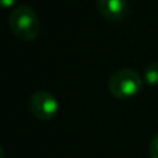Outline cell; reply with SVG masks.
Returning a JSON list of instances; mask_svg holds the SVG:
<instances>
[{
  "mask_svg": "<svg viewBox=\"0 0 158 158\" xmlns=\"http://www.w3.org/2000/svg\"><path fill=\"white\" fill-rule=\"evenodd\" d=\"M143 81L139 72L133 68H121L108 79V90L112 97L118 100H128L140 93Z\"/></svg>",
  "mask_w": 158,
  "mask_h": 158,
  "instance_id": "obj_2",
  "label": "cell"
},
{
  "mask_svg": "<svg viewBox=\"0 0 158 158\" xmlns=\"http://www.w3.org/2000/svg\"><path fill=\"white\" fill-rule=\"evenodd\" d=\"M148 153L151 158H158V133L153 136L150 142V147H148Z\"/></svg>",
  "mask_w": 158,
  "mask_h": 158,
  "instance_id": "obj_6",
  "label": "cell"
},
{
  "mask_svg": "<svg viewBox=\"0 0 158 158\" xmlns=\"http://www.w3.org/2000/svg\"><path fill=\"white\" fill-rule=\"evenodd\" d=\"M11 32L24 42H32L40 33V19L31 6L19 4L8 15Z\"/></svg>",
  "mask_w": 158,
  "mask_h": 158,
  "instance_id": "obj_1",
  "label": "cell"
},
{
  "mask_svg": "<svg viewBox=\"0 0 158 158\" xmlns=\"http://www.w3.org/2000/svg\"><path fill=\"white\" fill-rule=\"evenodd\" d=\"M96 6L98 13L111 22L122 21L129 10L126 0H97Z\"/></svg>",
  "mask_w": 158,
  "mask_h": 158,
  "instance_id": "obj_4",
  "label": "cell"
},
{
  "mask_svg": "<svg viewBox=\"0 0 158 158\" xmlns=\"http://www.w3.org/2000/svg\"><path fill=\"white\" fill-rule=\"evenodd\" d=\"M29 111L36 119L50 121L58 112V101L54 94L47 90H38L29 97Z\"/></svg>",
  "mask_w": 158,
  "mask_h": 158,
  "instance_id": "obj_3",
  "label": "cell"
},
{
  "mask_svg": "<svg viewBox=\"0 0 158 158\" xmlns=\"http://www.w3.org/2000/svg\"><path fill=\"white\" fill-rule=\"evenodd\" d=\"M143 79L150 86H158V63H151L146 67Z\"/></svg>",
  "mask_w": 158,
  "mask_h": 158,
  "instance_id": "obj_5",
  "label": "cell"
},
{
  "mask_svg": "<svg viewBox=\"0 0 158 158\" xmlns=\"http://www.w3.org/2000/svg\"><path fill=\"white\" fill-rule=\"evenodd\" d=\"M17 0H0V8H11L14 7Z\"/></svg>",
  "mask_w": 158,
  "mask_h": 158,
  "instance_id": "obj_7",
  "label": "cell"
},
{
  "mask_svg": "<svg viewBox=\"0 0 158 158\" xmlns=\"http://www.w3.org/2000/svg\"><path fill=\"white\" fill-rule=\"evenodd\" d=\"M0 158H6V153H4V148L0 146Z\"/></svg>",
  "mask_w": 158,
  "mask_h": 158,
  "instance_id": "obj_8",
  "label": "cell"
}]
</instances>
